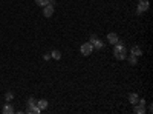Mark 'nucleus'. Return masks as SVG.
<instances>
[{
	"label": "nucleus",
	"mask_w": 153,
	"mask_h": 114,
	"mask_svg": "<svg viewBox=\"0 0 153 114\" xmlns=\"http://www.w3.org/2000/svg\"><path fill=\"white\" fill-rule=\"evenodd\" d=\"M129 100H130V103H132V105H136L139 99H138L136 94H130V96H129Z\"/></svg>",
	"instance_id": "nucleus-11"
},
{
	"label": "nucleus",
	"mask_w": 153,
	"mask_h": 114,
	"mask_svg": "<svg viewBox=\"0 0 153 114\" xmlns=\"http://www.w3.org/2000/svg\"><path fill=\"white\" fill-rule=\"evenodd\" d=\"M5 99H6V102H11V100L14 99V94H13V92H11V91H8L6 94H5Z\"/></svg>",
	"instance_id": "nucleus-14"
},
{
	"label": "nucleus",
	"mask_w": 153,
	"mask_h": 114,
	"mask_svg": "<svg viewBox=\"0 0 153 114\" xmlns=\"http://www.w3.org/2000/svg\"><path fill=\"white\" fill-rule=\"evenodd\" d=\"M35 103H37V100H35V99H32V97H31V99H28V105H29V107L35 105Z\"/></svg>",
	"instance_id": "nucleus-17"
},
{
	"label": "nucleus",
	"mask_w": 153,
	"mask_h": 114,
	"mask_svg": "<svg viewBox=\"0 0 153 114\" xmlns=\"http://www.w3.org/2000/svg\"><path fill=\"white\" fill-rule=\"evenodd\" d=\"M129 62H130L132 65H135V63H136V56H133V54H132V56L129 57Z\"/></svg>",
	"instance_id": "nucleus-16"
},
{
	"label": "nucleus",
	"mask_w": 153,
	"mask_h": 114,
	"mask_svg": "<svg viewBox=\"0 0 153 114\" xmlns=\"http://www.w3.org/2000/svg\"><path fill=\"white\" fill-rule=\"evenodd\" d=\"M35 3H37L38 6H46V5L49 3V0H35Z\"/></svg>",
	"instance_id": "nucleus-15"
},
{
	"label": "nucleus",
	"mask_w": 153,
	"mask_h": 114,
	"mask_svg": "<svg viewBox=\"0 0 153 114\" xmlns=\"http://www.w3.org/2000/svg\"><path fill=\"white\" fill-rule=\"evenodd\" d=\"M138 107H135V113L136 114H144L146 113V107H143V105H139V103H136Z\"/></svg>",
	"instance_id": "nucleus-9"
},
{
	"label": "nucleus",
	"mask_w": 153,
	"mask_h": 114,
	"mask_svg": "<svg viewBox=\"0 0 153 114\" xmlns=\"http://www.w3.org/2000/svg\"><path fill=\"white\" fill-rule=\"evenodd\" d=\"M149 9V2L147 0H139V5H138V14H143L144 11Z\"/></svg>",
	"instance_id": "nucleus-3"
},
{
	"label": "nucleus",
	"mask_w": 153,
	"mask_h": 114,
	"mask_svg": "<svg viewBox=\"0 0 153 114\" xmlns=\"http://www.w3.org/2000/svg\"><path fill=\"white\" fill-rule=\"evenodd\" d=\"M80 49H81V54H83V56H90L92 51H93V45H92L90 42H86V43L81 45Z\"/></svg>",
	"instance_id": "nucleus-2"
},
{
	"label": "nucleus",
	"mask_w": 153,
	"mask_h": 114,
	"mask_svg": "<svg viewBox=\"0 0 153 114\" xmlns=\"http://www.w3.org/2000/svg\"><path fill=\"white\" fill-rule=\"evenodd\" d=\"M107 42L112 43V45H115V43L119 42V39H118V36H116L115 33H110V34H107Z\"/></svg>",
	"instance_id": "nucleus-5"
},
{
	"label": "nucleus",
	"mask_w": 153,
	"mask_h": 114,
	"mask_svg": "<svg viewBox=\"0 0 153 114\" xmlns=\"http://www.w3.org/2000/svg\"><path fill=\"white\" fill-rule=\"evenodd\" d=\"M35 105L40 108V111H43V110H46V108H48V100H45V99H43V100H38Z\"/></svg>",
	"instance_id": "nucleus-6"
},
{
	"label": "nucleus",
	"mask_w": 153,
	"mask_h": 114,
	"mask_svg": "<svg viewBox=\"0 0 153 114\" xmlns=\"http://www.w3.org/2000/svg\"><path fill=\"white\" fill-rule=\"evenodd\" d=\"M113 56L116 60H124L127 57V49L123 43H115V49H113Z\"/></svg>",
	"instance_id": "nucleus-1"
},
{
	"label": "nucleus",
	"mask_w": 153,
	"mask_h": 114,
	"mask_svg": "<svg viewBox=\"0 0 153 114\" xmlns=\"http://www.w3.org/2000/svg\"><path fill=\"white\" fill-rule=\"evenodd\" d=\"M92 45H93V48H96V49H101V48H103V43H101L98 39L95 40V42H92Z\"/></svg>",
	"instance_id": "nucleus-13"
},
{
	"label": "nucleus",
	"mask_w": 153,
	"mask_h": 114,
	"mask_svg": "<svg viewBox=\"0 0 153 114\" xmlns=\"http://www.w3.org/2000/svg\"><path fill=\"white\" fill-rule=\"evenodd\" d=\"M28 113H29V114H40L41 111H40V108H38L37 105H32V107L28 108Z\"/></svg>",
	"instance_id": "nucleus-8"
},
{
	"label": "nucleus",
	"mask_w": 153,
	"mask_h": 114,
	"mask_svg": "<svg viewBox=\"0 0 153 114\" xmlns=\"http://www.w3.org/2000/svg\"><path fill=\"white\" fill-rule=\"evenodd\" d=\"M51 57H54L55 60H60L61 59V53H60V51H57V49H54L52 53H51Z\"/></svg>",
	"instance_id": "nucleus-10"
},
{
	"label": "nucleus",
	"mask_w": 153,
	"mask_h": 114,
	"mask_svg": "<svg viewBox=\"0 0 153 114\" xmlns=\"http://www.w3.org/2000/svg\"><path fill=\"white\" fill-rule=\"evenodd\" d=\"M2 113H3V114H11V113H14L13 105H11V103H6V105L3 107V110H2Z\"/></svg>",
	"instance_id": "nucleus-7"
},
{
	"label": "nucleus",
	"mask_w": 153,
	"mask_h": 114,
	"mask_svg": "<svg viewBox=\"0 0 153 114\" xmlns=\"http://www.w3.org/2000/svg\"><path fill=\"white\" fill-rule=\"evenodd\" d=\"M132 54L138 57V56H141V54H143V51H141L138 46H133V48H132Z\"/></svg>",
	"instance_id": "nucleus-12"
},
{
	"label": "nucleus",
	"mask_w": 153,
	"mask_h": 114,
	"mask_svg": "<svg viewBox=\"0 0 153 114\" xmlns=\"http://www.w3.org/2000/svg\"><path fill=\"white\" fill-rule=\"evenodd\" d=\"M43 14H45V17H52V14H54V6H52V5L43 6Z\"/></svg>",
	"instance_id": "nucleus-4"
}]
</instances>
